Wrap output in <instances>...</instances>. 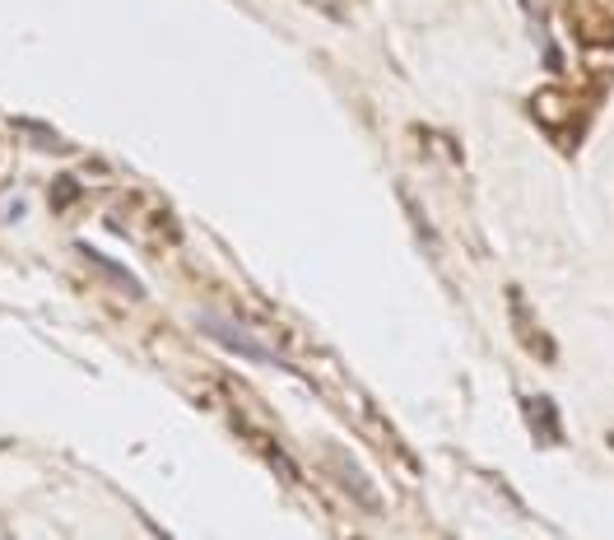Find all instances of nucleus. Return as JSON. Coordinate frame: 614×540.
I'll return each instance as SVG.
<instances>
[{"mask_svg": "<svg viewBox=\"0 0 614 540\" xmlns=\"http://www.w3.org/2000/svg\"><path fill=\"white\" fill-rule=\"evenodd\" d=\"M331 461H335V466H340V471H335V475H340V480H345V485L354 489V494H359V499L368 503V508H377V494H373V489H368V485H363V480H359V466H354V461H349L345 452H331Z\"/></svg>", "mask_w": 614, "mask_h": 540, "instance_id": "obj_2", "label": "nucleus"}, {"mask_svg": "<svg viewBox=\"0 0 614 540\" xmlns=\"http://www.w3.org/2000/svg\"><path fill=\"white\" fill-rule=\"evenodd\" d=\"M526 415H531V424H535V433H540V438H559V415H554V410H549L545 401H535V396H526Z\"/></svg>", "mask_w": 614, "mask_h": 540, "instance_id": "obj_3", "label": "nucleus"}, {"mask_svg": "<svg viewBox=\"0 0 614 540\" xmlns=\"http://www.w3.org/2000/svg\"><path fill=\"white\" fill-rule=\"evenodd\" d=\"M201 326L210 331L214 340H224L228 350H242V354H252V359H261V364H280L275 354L261 345V340H252V336H242V331H233V326L224 322V317H201Z\"/></svg>", "mask_w": 614, "mask_h": 540, "instance_id": "obj_1", "label": "nucleus"}]
</instances>
